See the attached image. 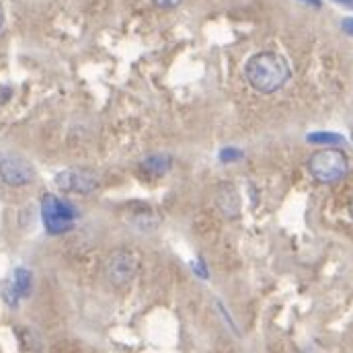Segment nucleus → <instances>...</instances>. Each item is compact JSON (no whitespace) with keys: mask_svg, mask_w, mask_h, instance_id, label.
Wrapping results in <instances>:
<instances>
[{"mask_svg":"<svg viewBox=\"0 0 353 353\" xmlns=\"http://www.w3.org/2000/svg\"><path fill=\"white\" fill-rule=\"evenodd\" d=\"M136 271H138V261L136 257L125 251V249H117L113 251L109 257H107V263H105V275L107 279L117 285V288H123L128 285L134 277H136Z\"/></svg>","mask_w":353,"mask_h":353,"instance_id":"39448f33","label":"nucleus"},{"mask_svg":"<svg viewBox=\"0 0 353 353\" xmlns=\"http://www.w3.org/2000/svg\"><path fill=\"white\" fill-rule=\"evenodd\" d=\"M2 29H4V6L0 2V33H2Z\"/></svg>","mask_w":353,"mask_h":353,"instance_id":"2eb2a0df","label":"nucleus"},{"mask_svg":"<svg viewBox=\"0 0 353 353\" xmlns=\"http://www.w3.org/2000/svg\"><path fill=\"white\" fill-rule=\"evenodd\" d=\"M54 183L64 193L88 195L99 187V175L92 169H66L56 175Z\"/></svg>","mask_w":353,"mask_h":353,"instance_id":"423d86ee","label":"nucleus"},{"mask_svg":"<svg viewBox=\"0 0 353 353\" xmlns=\"http://www.w3.org/2000/svg\"><path fill=\"white\" fill-rule=\"evenodd\" d=\"M181 2H183V0H152V4L159 6V8H175Z\"/></svg>","mask_w":353,"mask_h":353,"instance_id":"f8f14e48","label":"nucleus"},{"mask_svg":"<svg viewBox=\"0 0 353 353\" xmlns=\"http://www.w3.org/2000/svg\"><path fill=\"white\" fill-rule=\"evenodd\" d=\"M306 4H312V6H321V0H302Z\"/></svg>","mask_w":353,"mask_h":353,"instance_id":"f3484780","label":"nucleus"},{"mask_svg":"<svg viewBox=\"0 0 353 353\" xmlns=\"http://www.w3.org/2000/svg\"><path fill=\"white\" fill-rule=\"evenodd\" d=\"M308 171L319 183H339L350 171V159L339 148H321L308 159Z\"/></svg>","mask_w":353,"mask_h":353,"instance_id":"f03ea898","label":"nucleus"},{"mask_svg":"<svg viewBox=\"0 0 353 353\" xmlns=\"http://www.w3.org/2000/svg\"><path fill=\"white\" fill-rule=\"evenodd\" d=\"M193 269H195V271H197V273H199V275H201L203 279L208 277V271H205V265L201 263V261H197V263H193Z\"/></svg>","mask_w":353,"mask_h":353,"instance_id":"4468645a","label":"nucleus"},{"mask_svg":"<svg viewBox=\"0 0 353 353\" xmlns=\"http://www.w3.org/2000/svg\"><path fill=\"white\" fill-rule=\"evenodd\" d=\"M0 179L10 187H23L33 183L35 169L31 163L14 152H2L0 154Z\"/></svg>","mask_w":353,"mask_h":353,"instance_id":"20e7f679","label":"nucleus"},{"mask_svg":"<svg viewBox=\"0 0 353 353\" xmlns=\"http://www.w3.org/2000/svg\"><path fill=\"white\" fill-rule=\"evenodd\" d=\"M290 64L277 52H259L249 58L245 77L257 92L271 94L290 81Z\"/></svg>","mask_w":353,"mask_h":353,"instance_id":"f257e3e1","label":"nucleus"},{"mask_svg":"<svg viewBox=\"0 0 353 353\" xmlns=\"http://www.w3.org/2000/svg\"><path fill=\"white\" fill-rule=\"evenodd\" d=\"M31 271L25 269V267H17L12 271V275L2 283V298L8 306H17L21 298H27L29 292H31Z\"/></svg>","mask_w":353,"mask_h":353,"instance_id":"0eeeda50","label":"nucleus"},{"mask_svg":"<svg viewBox=\"0 0 353 353\" xmlns=\"http://www.w3.org/2000/svg\"><path fill=\"white\" fill-rule=\"evenodd\" d=\"M337 4H343V6H347V8H353V0H335Z\"/></svg>","mask_w":353,"mask_h":353,"instance_id":"dca6fc26","label":"nucleus"},{"mask_svg":"<svg viewBox=\"0 0 353 353\" xmlns=\"http://www.w3.org/2000/svg\"><path fill=\"white\" fill-rule=\"evenodd\" d=\"M308 142L319 146H339L343 144V136L333 132H316V134H308Z\"/></svg>","mask_w":353,"mask_h":353,"instance_id":"9d476101","label":"nucleus"},{"mask_svg":"<svg viewBox=\"0 0 353 353\" xmlns=\"http://www.w3.org/2000/svg\"><path fill=\"white\" fill-rule=\"evenodd\" d=\"M41 218L50 234H64L74 228L77 212L70 203L62 201L58 195L46 193L41 199Z\"/></svg>","mask_w":353,"mask_h":353,"instance_id":"7ed1b4c3","label":"nucleus"},{"mask_svg":"<svg viewBox=\"0 0 353 353\" xmlns=\"http://www.w3.org/2000/svg\"><path fill=\"white\" fill-rule=\"evenodd\" d=\"M350 214H352V218H353V201H352V205H350Z\"/></svg>","mask_w":353,"mask_h":353,"instance_id":"a211bd4d","label":"nucleus"},{"mask_svg":"<svg viewBox=\"0 0 353 353\" xmlns=\"http://www.w3.org/2000/svg\"><path fill=\"white\" fill-rule=\"evenodd\" d=\"M241 157H243V152L236 150V148H224V150L220 152V161H222V163H234V161H239Z\"/></svg>","mask_w":353,"mask_h":353,"instance_id":"9b49d317","label":"nucleus"},{"mask_svg":"<svg viewBox=\"0 0 353 353\" xmlns=\"http://www.w3.org/2000/svg\"><path fill=\"white\" fill-rule=\"evenodd\" d=\"M341 27H343V31H345L347 35H353V17L343 19V21H341Z\"/></svg>","mask_w":353,"mask_h":353,"instance_id":"ddd939ff","label":"nucleus"},{"mask_svg":"<svg viewBox=\"0 0 353 353\" xmlns=\"http://www.w3.org/2000/svg\"><path fill=\"white\" fill-rule=\"evenodd\" d=\"M169 167H171V161H169L167 157H161V154L146 159V161H144V165H142V169H144L146 173H150V175H154V176L167 173V171H169Z\"/></svg>","mask_w":353,"mask_h":353,"instance_id":"1a4fd4ad","label":"nucleus"},{"mask_svg":"<svg viewBox=\"0 0 353 353\" xmlns=\"http://www.w3.org/2000/svg\"><path fill=\"white\" fill-rule=\"evenodd\" d=\"M218 205L222 208V212L226 216H236L241 201H239V193L232 185H222L218 191Z\"/></svg>","mask_w":353,"mask_h":353,"instance_id":"6e6552de","label":"nucleus"}]
</instances>
